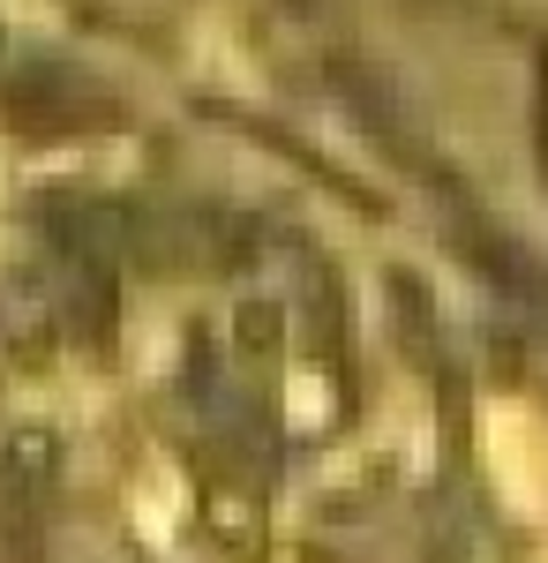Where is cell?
<instances>
[{
	"mask_svg": "<svg viewBox=\"0 0 548 563\" xmlns=\"http://www.w3.org/2000/svg\"><path fill=\"white\" fill-rule=\"evenodd\" d=\"M541 174H548V68H541Z\"/></svg>",
	"mask_w": 548,
	"mask_h": 563,
	"instance_id": "6da1fadb",
	"label": "cell"
}]
</instances>
